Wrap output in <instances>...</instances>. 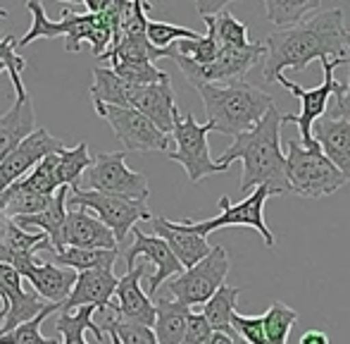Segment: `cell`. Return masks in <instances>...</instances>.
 I'll return each instance as SVG.
<instances>
[{
    "instance_id": "obj_42",
    "label": "cell",
    "mask_w": 350,
    "mask_h": 344,
    "mask_svg": "<svg viewBox=\"0 0 350 344\" xmlns=\"http://www.w3.org/2000/svg\"><path fill=\"white\" fill-rule=\"evenodd\" d=\"M110 70L129 86H150V84H160V82L170 79V75L157 70L152 62H141V65H112Z\"/></svg>"
},
{
    "instance_id": "obj_27",
    "label": "cell",
    "mask_w": 350,
    "mask_h": 344,
    "mask_svg": "<svg viewBox=\"0 0 350 344\" xmlns=\"http://www.w3.org/2000/svg\"><path fill=\"white\" fill-rule=\"evenodd\" d=\"M191 308L181 306L170 299H157L155 302V332L157 344H181L184 342L186 321H189Z\"/></svg>"
},
{
    "instance_id": "obj_20",
    "label": "cell",
    "mask_w": 350,
    "mask_h": 344,
    "mask_svg": "<svg viewBox=\"0 0 350 344\" xmlns=\"http://www.w3.org/2000/svg\"><path fill=\"white\" fill-rule=\"evenodd\" d=\"M117 249V242L112 237V232L100 223L98 218H93L91 213H86L83 208H67L65 228L60 232V244L57 249ZM53 249V251H57Z\"/></svg>"
},
{
    "instance_id": "obj_32",
    "label": "cell",
    "mask_w": 350,
    "mask_h": 344,
    "mask_svg": "<svg viewBox=\"0 0 350 344\" xmlns=\"http://www.w3.org/2000/svg\"><path fill=\"white\" fill-rule=\"evenodd\" d=\"M267 19L279 29L298 27L310 14L319 12V0H267L265 3Z\"/></svg>"
},
{
    "instance_id": "obj_30",
    "label": "cell",
    "mask_w": 350,
    "mask_h": 344,
    "mask_svg": "<svg viewBox=\"0 0 350 344\" xmlns=\"http://www.w3.org/2000/svg\"><path fill=\"white\" fill-rule=\"evenodd\" d=\"M51 199L53 196L29 191L14 182L12 186H8V189L0 194V215H5V218H10V220L29 218V215H36V213H41V210H46Z\"/></svg>"
},
{
    "instance_id": "obj_18",
    "label": "cell",
    "mask_w": 350,
    "mask_h": 344,
    "mask_svg": "<svg viewBox=\"0 0 350 344\" xmlns=\"http://www.w3.org/2000/svg\"><path fill=\"white\" fill-rule=\"evenodd\" d=\"M51 249V242L43 232H24L14 220L0 215V263L14 268L19 275L31 268L36 251Z\"/></svg>"
},
{
    "instance_id": "obj_49",
    "label": "cell",
    "mask_w": 350,
    "mask_h": 344,
    "mask_svg": "<svg viewBox=\"0 0 350 344\" xmlns=\"http://www.w3.org/2000/svg\"><path fill=\"white\" fill-rule=\"evenodd\" d=\"M107 337H110V342H112V344H122L120 340H117V337H115V335H107Z\"/></svg>"
},
{
    "instance_id": "obj_3",
    "label": "cell",
    "mask_w": 350,
    "mask_h": 344,
    "mask_svg": "<svg viewBox=\"0 0 350 344\" xmlns=\"http://www.w3.org/2000/svg\"><path fill=\"white\" fill-rule=\"evenodd\" d=\"M203 98L208 122L212 132L239 136L253 130L262 115L274 106V96L260 91L248 82H231V84H203L196 86Z\"/></svg>"
},
{
    "instance_id": "obj_29",
    "label": "cell",
    "mask_w": 350,
    "mask_h": 344,
    "mask_svg": "<svg viewBox=\"0 0 350 344\" xmlns=\"http://www.w3.org/2000/svg\"><path fill=\"white\" fill-rule=\"evenodd\" d=\"M55 260L62 268H70L74 273H83V270H112L120 249H57Z\"/></svg>"
},
{
    "instance_id": "obj_39",
    "label": "cell",
    "mask_w": 350,
    "mask_h": 344,
    "mask_svg": "<svg viewBox=\"0 0 350 344\" xmlns=\"http://www.w3.org/2000/svg\"><path fill=\"white\" fill-rule=\"evenodd\" d=\"M100 328L105 335H115L122 344H157L152 328L139 325V323H126L117 318L115 313H107Z\"/></svg>"
},
{
    "instance_id": "obj_5",
    "label": "cell",
    "mask_w": 350,
    "mask_h": 344,
    "mask_svg": "<svg viewBox=\"0 0 350 344\" xmlns=\"http://www.w3.org/2000/svg\"><path fill=\"white\" fill-rule=\"evenodd\" d=\"M67 206H72V208H83L86 213H91L93 218L100 220L112 232L117 244L124 242L126 234L136 228V223H141V220H152V213L146 201L100 194V191L79 189V186H70Z\"/></svg>"
},
{
    "instance_id": "obj_1",
    "label": "cell",
    "mask_w": 350,
    "mask_h": 344,
    "mask_svg": "<svg viewBox=\"0 0 350 344\" xmlns=\"http://www.w3.org/2000/svg\"><path fill=\"white\" fill-rule=\"evenodd\" d=\"M348 56L343 10L332 8L327 12L312 14L298 27L279 29L265 38L262 79L274 84L286 67L300 72L312 60H334L348 65Z\"/></svg>"
},
{
    "instance_id": "obj_38",
    "label": "cell",
    "mask_w": 350,
    "mask_h": 344,
    "mask_svg": "<svg viewBox=\"0 0 350 344\" xmlns=\"http://www.w3.org/2000/svg\"><path fill=\"white\" fill-rule=\"evenodd\" d=\"M55 163H57V153L46 156L41 163L33 165L29 175H24L22 180H17V184L29 191H36V194L53 196L57 189H60L55 182Z\"/></svg>"
},
{
    "instance_id": "obj_23",
    "label": "cell",
    "mask_w": 350,
    "mask_h": 344,
    "mask_svg": "<svg viewBox=\"0 0 350 344\" xmlns=\"http://www.w3.org/2000/svg\"><path fill=\"white\" fill-rule=\"evenodd\" d=\"M152 230H155V237H160L162 242L170 247V251L174 254V258L181 263V268H193L198 260H203L210 254V244L205 237L189 232L181 223H172L160 215H152Z\"/></svg>"
},
{
    "instance_id": "obj_13",
    "label": "cell",
    "mask_w": 350,
    "mask_h": 344,
    "mask_svg": "<svg viewBox=\"0 0 350 344\" xmlns=\"http://www.w3.org/2000/svg\"><path fill=\"white\" fill-rule=\"evenodd\" d=\"M96 112L112 127L115 136L124 144V153L126 151H136V153L165 151V153H170V136L162 134L146 115H141L134 108L96 106Z\"/></svg>"
},
{
    "instance_id": "obj_12",
    "label": "cell",
    "mask_w": 350,
    "mask_h": 344,
    "mask_svg": "<svg viewBox=\"0 0 350 344\" xmlns=\"http://www.w3.org/2000/svg\"><path fill=\"white\" fill-rule=\"evenodd\" d=\"M319 62H322V67H324V82L314 88H303L300 84H295V82L286 79L284 75L277 79L279 84L284 88H288L295 98H300V112L298 115L286 112V122L298 125L300 146H305V149H317V144H314V139H312V125L327 112L329 103H332V98H334V91L341 84V82L334 77V70L341 67V62H334V60H319Z\"/></svg>"
},
{
    "instance_id": "obj_50",
    "label": "cell",
    "mask_w": 350,
    "mask_h": 344,
    "mask_svg": "<svg viewBox=\"0 0 350 344\" xmlns=\"http://www.w3.org/2000/svg\"><path fill=\"white\" fill-rule=\"evenodd\" d=\"M0 72H5V67H3V65H0Z\"/></svg>"
},
{
    "instance_id": "obj_25",
    "label": "cell",
    "mask_w": 350,
    "mask_h": 344,
    "mask_svg": "<svg viewBox=\"0 0 350 344\" xmlns=\"http://www.w3.org/2000/svg\"><path fill=\"white\" fill-rule=\"evenodd\" d=\"M36 130V112L31 96H17L14 103L0 115V160L14 151Z\"/></svg>"
},
{
    "instance_id": "obj_40",
    "label": "cell",
    "mask_w": 350,
    "mask_h": 344,
    "mask_svg": "<svg viewBox=\"0 0 350 344\" xmlns=\"http://www.w3.org/2000/svg\"><path fill=\"white\" fill-rule=\"evenodd\" d=\"M200 34L193 32V29L186 27H176V24L170 22H152L148 19L146 24V38L152 48H160V51H167L172 43L176 41H191V38H198Z\"/></svg>"
},
{
    "instance_id": "obj_17",
    "label": "cell",
    "mask_w": 350,
    "mask_h": 344,
    "mask_svg": "<svg viewBox=\"0 0 350 344\" xmlns=\"http://www.w3.org/2000/svg\"><path fill=\"white\" fill-rule=\"evenodd\" d=\"M131 232H134V244H131L124 254L126 268L129 270L134 268L136 258H141V256L146 258L148 263L155 265V275L148 280V292H146L148 297H150V294L155 297L157 289H160V284L170 278H176L184 268H181V263L174 258V254L170 251V247H167L160 237H155V234H146L139 228H134Z\"/></svg>"
},
{
    "instance_id": "obj_31",
    "label": "cell",
    "mask_w": 350,
    "mask_h": 344,
    "mask_svg": "<svg viewBox=\"0 0 350 344\" xmlns=\"http://www.w3.org/2000/svg\"><path fill=\"white\" fill-rule=\"evenodd\" d=\"M93 313H96L93 306H81L77 311H60V316L55 321V330L62 335L60 344H88L83 340L86 330H91L98 337V342L105 340V332H103L100 325H96Z\"/></svg>"
},
{
    "instance_id": "obj_10",
    "label": "cell",
    "mask_w": 350,
    "mask_h": 344,
    "mask_svg": "<svg viewBox=\"0 0 350 344\" xmlns=\"http://www.w3.org/2000/svg\"><path fill=\"white\" fill-rule=\"evenodd\" d=\"M86 175V184L91 191L100 194L124 196V199L146 201L150 189H148V177L143 172H136L126 165V153H98L93 156Z\"/></svg>"
},
{
    "instance_id": "obj_9",
    "label": "cell",
    "mask_w": 350,
    "mask_h": 344,
    "mask_svg": "<svg viewBox=\"0 0 350 344\" xmlns=\"http://www.w3.org/2000/svg\"><path fill=\"white\" fill-rule=\"evenodd\" d=\"M272 194V189L269 186H255L253 191H250L248 196H245L241 204H231L226 196H221L219 199V215H215V218L210 220H203V223H193V220H184V228L189 230V232L198 234V237H208L210 232H215V230H221V228H236V225H245V228H253L255 232H260V237L265 239V244L267 247H274L277 244V237L272 234V230L267 228V223H265V201L269 199Z\"/></svg>"
},
{
    "instance_id": "obj_2",
    "label": "cell",
    "mask_w": 350,
    "mask_h": 344,
    "mask_svg": "<svg viewBox=\"0 0 350 344\" xmlns=\"http://www.w3.org/2000/svg\"><path fill=\"white\" fill-rule=\"evenodd\" d=\"M281 125H286V112H281L274 103L253 130L234 136V144L215 160L224 170H229L234 160L243 163L241 191L269 186L274 196L291 194L286 180V153L281 151Z\"/></svg>"
},
{
    "instance_id": "obj_7",
    "label": "cell",
    "mask_w": 350,
    "mask_h": 344,
    "mask_svg": "<svg viewBox=\"0 0 350 344\" xmlns=\"http://www.w3.org/2000/svg\"><path fill=\"white\" fill-rule=\"evenodd\" d=\"M212 132V125L205 122L200 125L193 117V112H186V115H176L174 117V127H172V136H174L176 149L170 151V160L179 163L186 170L189 180L200 182L203 177L210 175H219L226 172L221 165H217L210 156V146H208V134Z\"/></svg>"
},
{
    "instance_id": "obj_36",
    "label": "cell",
    "mask_w": 350,
    "mask_h": 344,
    "mask_svg": "<svg viewBox=\"0 0 350 344\" xmlns=\"http://www.w3.org/2000/svg\"><path fill=\"white\" fill-rule=\"evenodd\" d=\"M55 311H60V304H48L36 318H31L29 323H22L14 330L3 332L0 335V344H60L57 340H51V337L41 335V325L48 316H53Z\"/></svg>"
},
{
    "instance_id": "obj_26",
    "label": "cell",
    "mask_w": 350,
    "mask_h": 344,
    "mask_svg": "<svg viewBox=\"0 0 350 344\" xmlns=\"http://www.w3.org/2000/svg\"><path fill=\"white\" fill-rule=\"evenodd\" d=\"M67 196H70V186H60V189L53 194L51 204L46 206V210L36 215H29V218H17L14 225L22 228L24 232L27 230H36V232H43L51 242V249H57L60 244V232L65 228V218H67Z\"/></svg>"
},
{
    "instance_id": "obj_46",
    "label": "cell",
    "mask_w": 350,
    "mask_h": 344,
    "mask_svg": "<svg viewBox=\"0 0 350 344\" xmlns=\"http://www.w3.org/2000/svg\"><path fill=\"white\" fill-rule=\"evenodd\" d=\"M298 344H329V337H327V332H322V330H308V332H303Z\"/></svg>"
},
{
    "instance_id": "obj_24",
    "label": "cell",
    "mask_w": 350,
    "mask_h": 344,
    "mask_svg": "<svg viewBox=\"0 0 350 344\" xmlns=\"http://www.w3.org/2000/svg\"><path fill=\"white\" fill-rule=\"evenodd\" d=\"M77 275L70 268H57L53 263H41V260H33L31 268H27L22 273V280H27L29 287L38 294L46 304H65L70 297L74 282H77Z\"/></svg>"
},
{
    "instance_id": "obj_4",
    "label": "cell",
    "mask_w": 350,
    "mask_h": 344,
    "mask_svg": "<svg viewBox=\"0 0 350 344\" xmlns=\"http://www.w3.org/2000/svg\"><path fill=\"white\" fill-rule=\"evenodd\" d=\"M286 180H288L291 194L305 196V199H322L334 194L346 184L341 175L327 156L317 149H305L298 139L288 141L286 153Z\"/></svg>"
},
{
    "instance_id": "obj_28",
    "label": "cell",
    "mask_w": 350,
    "mask_h": 344,
    "mask_svg": "<svg viewBox=\"0 0 350 344\" xmlns=\"http://www.w3.org/2000/svg\"><path fill=\"white\" fill-rule=\"evenodd\" d=\"M243 287H226L221 284L215 294L203 304V318L210 323L212 332H221V335L234 337V328H231V316L236 311V299L241 297Z\"/></svg>"
},
{
    "instance_id": "obj_14",
    "label": "cell",
    "mask_w": 350,
    "mask_h": 344,
    "mask_svg": "<svg viewBox=\"0 0 350 344\" xmlns=\"http://www.w3.org/2000/svg\"><path fill=\"white\" fill-rule=\"evenodd\" d=\"M48 304L24 284L17 270L0 263V335L29 323Z\"/></svg>"
},
{
    "instance_id": "obj_6",
    "label": "cell",
    "mask_w": 350,
    "mask_h": 344,
    "mask_svg": "<svg viewBox=\"0 0 350 344\" xmlns=\"http://www.w3.org/2000/svg\"><path fill=\"white\" fill-rule=\"evenodd\" d=\"M265 58V43L250 41L245 48H219L217 58L210 65H196L193 60L179 56L172 48V60L179 65L184 77L189 79L191 86H203V84H231V82H243V77L253 70Z\"/></svg>"
},
{
    "instance_id": "obj_19",
    "label": "cell",
    "mask_w": 350,
    "mask_h": 344,
    "mask_svg": "<svg viewBox=\"0 0 350 344\" xmlns=\"http://www.w3.org/2000/svg\"><path fill=\"white\" fill-rule=\"evenodd\" d=\"M129 108H134L141 115H146L162 134L170 136L172 127H174V117L179 115L172 79H165L160 84H150V86H131Z\"/></svg>"
},
{
    "instance_id": "obj_11",
    "label": "cell",
    "mask_w": 350,
    "mask_h": 344,
    "mask_svg": "<svg viewBox=\"0 0 350 344\" xmlns=\"http://www.w3.org/2000/svg\"><path fill=\"white\" fill-rule=\"evenodd\" d=\"M29 12H31V29L24 34L22 38H17V46L24 48L29 43L38 41V38H57V36H65L67 43L65 48L70 53H77L81 48L83 41H91L93 36V29H96L98 22V14L91 12H70V8L65 5V17L60 22L51 19L46 14V8H43L38 0H31L27 3Z\"/></svg>"
},
{
    "instance_id": "obj_37",
    "label": "cell",
    "mask_w": 350,
    "mask_h": 344,
    "mask_svg": "<svg viewBox=\"0 0 350 344\" xmlns=\"http://www.w3.org/2000/svg\"><path fill=\"white\" fill-rule=\"evenodd\" d=\"M212 17V27H215V38L219 43V48H245L250 43L248 38V27L241 19H236L229 10H219Z\"/></svg>"
},
{
    "instance_id": "obj_43",
    "label": "cell",
    "mask_w": 350,
    "mask_h": 344,
    "mask_svg": "<svg viewBox=\"0 0 350 344\" xmlns=\"http://www.w3.org/2000/svg\"><path fill=\"white\" fill-rule=\"evenodd\" d=\"M231 328H234V332H239L248 344H267L262 316H243V313L234 311V316H231Z\"/></svg>"
},
{
    "instance_id": "obj_16",
    "label": "cell",
    "mask_w": 350,
    "mask_h": 344,
    "mask_svg": "<svg viewBox=\"0 0 350 344\" xmlns=\"http://www.w3.org/2000/svg\"><path fill=\"white\" fill-rule=\"evenodd\" d=\"M146 263H136L131 270H126V275L117 278L115 297H112L107 311L126 323H139V325L152 328L155 325V304L150 302V297L141 287V278L146 275Z\"/></svg>"
},
{
    "instance_id": "obj_41",
    "label": "cell",
    "mask_w": 350,
    "mask_h": 344,
    "mask_svg": "<svg viewBox=\"0 0 350 344\" xmlns=\"http://www.w3.org/2000/svg\"><path fill=\"white\" fill-rule=\"evenodd\" d=\"M14 48H17V38L14 36L0 38V65L5 67V72H8L17 96H27V88L22 84V72H24V67H27V60H24Z\"/></svg>"
},
{
    "instance_id": "obj_35",
    "label": "cell",
    "mask_w": 350,
    "mask_h": 344,
    "mask_svg": "<svg viewBox=\"0 0 350 344\" xmlns=\"http://www.w3.org/2000/svg\"><path fill=\"white\" fill-rule=\"evenodd\" d=\"M298 321V311L291 306H286L284 302H272V306L267 308V313L262 316L265 325V337L267 344H286L291 335V328Z\"/></svg>"
},
{
    "instance_id": "obj_8",
    "label": "cell",
    "mask_w": 350,
    "mask_h": 344,
    "mask_svg": "<svg viewBox=\"0 0 350 344\" xmlns=\"http://www.w3.org/2000/svg\"><path fill=\"white\" fill-rule=\"evenodd\" d=\"M229 254L224 247H212L210 254L203 260L193 265V268H186L167 284L170 294L174 297L176 304L186 308L203 306L205 302L217 292V289L224 284L226 275H229Z\"/></svg>"
},
{
    "instance_id": "obj_34",
    "label": "cell",
    "mask_w": 350,
    "mask_h": 344,
    "mask_svg": "<svg viewBox=\"0 0 350 344\" xmlns=\"http://www.w3.org/2000/svg\"><path fill=\"white\" fill-rule=\"evenodd\" d=\"M203 22L208 27V34H200L198 38H191V41H176L174 46V53L179 56L189 58L193 60L196 65H210L212 60L217 58V51H219V43L215 38V27H212V17L210 14H203Z\"/></svg>"
},
{
    "instance_id": "obj_45",
    "label": "cell",
    "mask_w": 350,
    "mask_h": 344,
    "mask_svg": "<svg viewBox=\"0 0 350 344\" xmlns=\"http://www.w3.org/2000/svg\"><path fill=\"white\" fill-rule=\"evenodd\" d=\"M346 43H348V51H350V34L348 32H346ZM348 67H350V56H348ZM332 101H334V106H332V110H329V115L350 120V75H348L346 88H343L341 93H336Z\"/></svg>"
},
{
    "instance_id": "obj_22",
    "label": "cell",
    "mask_w": 350,
    "mask_h": 344,
    "mask_svg": "<svg viewBox=\"0 0 350 344\" xmlns=\"http://www.w3.org/2000/svg\"><path fill=\"white\" fill-rule=\"evenodd\" d=\"M312 139L334 168L350 180V120L324 112L312 125Z\"/></svg>"
},
{
    "instance_id": "obj_21",
    "label": "cell",
    "mask_w": 350,
    "mask_h": 344,
    "mask_svg": "<svg viewBox=\"0 0 350 344\" xmlns=\"http://www.w3.org/2000/svg\"><path fill=\"white\" fill-rule=\"evenodd\" d=\"M117 289V278L112 270H83L77 275L67 302L60 311H77L81 306H93L96 311L105 313L112 304Z\"/></svg>"
},
{
    "instance_id": "obj_44",
    "label": "cell",
    "mask_w": 350,
    "mask_h": 344,
    "mask_svg": "<svg viewBox=\"0 0 350 344\" xmlns=\"http://www.w3.org/2000/svg\"><path fill=\"white\" fill-rule=\"evenodd\" d=\"M212 337L210 323L203 318V313H189V321H186L184 330V342L181 344H208Z\"/></svg>"
},
{
    "instance_id": "obj_33",
    "label": "cell",
    "mask_w": 350,
    "mask_h": 344,
    "mask_svg": "<svg viewBox=\"0 0 350 344\" xmlns=\"http://www.w3.org/2000/svg\"><path fill=\"white\" fill-rule=\"evenodd\" d=\"M93 156L88 151V144L81 141V144L72 146V149H62L57 153V163H55V182L57 186H79V177L88 170Z\"/></svg>"
},
{
    "instance_id": "obj_15",
    "label": "cell",
    "mask_w": 350,
    "mask_h": 344,
    "mask_svg": "<svg viewBox=\"0 0 350 344\" xmlns=\"http://www.w3.org/2000/svg\"><path fill=\"white\" fill-rule=\"evenodd\" d=\"M65 149L62 139L53 136L48 130H33L22 144L14 151H10L3 160H0V194L8 186H12L17 180H22L24 175H29L36 163H41L46 156L60 153Z\"/></svg>"
},
{
    "instance_id": "obj_47",
    "label": "cell",
    "mask_w": 350,
    "mask_h": 344,
    "mask_svg": "<svg viewBox=\"0 0 350 344\" xmlns=\"http://www.w3.org/2000/svg\"><path fill=\"white\" fill-rule=\"evenodd\" d=\"M208 344H236V340H234V337H229V335H221V332H212Z\"/></svg>"
},
{
    "instance_id": "obj_51",
    "label": "cell",
    "mask_w": 350,
    "mask_h": 344,
    "mask_svg": "<svg viewBox=\"0 0 350 344\" xmlns=\"http://www.w3.org/2000/svg\"><path fill=\"white\" fill-rule=\"evenodd\" d=\"M346 32H348V34H350V29H346Z\"/></svg>"
},
{
    "instance_id": "obj_48",
    "label": "cell",
    "mask_w": 350,
    "mask_h": 344,
    "mask_svg": "<svg viewBox=\"0 0 350 344\" xmlns=\"http://www.w3.org/2000/svg\"><path fill=\"white\" fill-rule=\"evenodd\" d=\"M0 17H8V10L0 8ZM0 36H3V29H0Z\"/></svg>"
}]
</instances>
